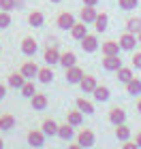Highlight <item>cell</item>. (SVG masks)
<instances>
[{
    "label": "cell",
    "instance_id": "83f0119b",
    "mask_svg": "<svg viewBox=\"0 0 141 149\" xmlns=\"http://www.w3.org/2000/svg\"><path fill=\"white\" fill-rule=\"evenodd\" d=\"M15 128V117L13 115H0V130H13Z\"/></svg>",
    "mask_w": 141,
    "mask_h": 149
},
{
    "label": "cell",
    "instance_id": "d6a6232c",
    "mask_svg": "<svg viewBox=\"0 0 141 149\" xmlns=\"http://www.w3.org/2000/svg\"><path fill=\"white\" fill-rule=\"evenodd\" d=\"M118 4L122 11H133V9H137L139 0H118Z\"/></svg>",
    "mask_w": 141,
    "mask_h": 149
},
{
    "label": "cell",
    "instance_id": "4fadbf2b",
    "mask_svg": "<svg viewBox=\"0 0 141 149\" xmlns=\"http://www.w3.org/2000/svg\"><path fill=\"white\" fill-rule=\"evenodd\" d=\"M96 15H98L96 9H94V6H88V4H83L81 13H79V17H81V22H83V24H94Z\"/></svg>",
    "mask_w": 141,
    "mask_h": 149
},
{
    "label": "cell",
    "instance_id": "7a4b0ae2",
    "mask_svg": "<svg viewBox=\"0 0 141 149\" xmlns=\"http://www.w3.org/2000/svg\"><path fill=\"white\" fill-rule=\"evenodd\" d=\"M86 77V72L79 68V66H71V68H66V83H71V85H79V81H81Z\"/></svg>",
    "mask_w": 141,
    "mask_h": 149
},
{
    "label": "cell",
    "instance_id": "7402d4cb",
    "mask_svg": "<svg viewBox=\"0 0 141 149\" xmlns=\"http://www.w3.org/2000/svg\"><path fill=\"white\" fill-rule=\"evenodd\" d=\"M92 94H94V100H98V102L109 100V87H105V85H96Z\"/></svg>",
    "mask_w": 141,
    "mask_h": 149
},
{
    "label": "cell",
    "instance_id": "ee69618b",
    "mask_svg": "<svg viewBox=\"0 0 141 149\" xmlns=\"http://www.w3.org/2000/svg\"><path fill=\"white\" fill-rule=\"evenodd\" d=\"M137 40H139V43H141V32H139V34H137Z\"/></svg>",
    "mask_w": 141,
    "mask_h": 149
},
{
    "label": "cell",
    "instance_id": "44dd1931",
    "mask_svg": "<svg viewBox=\"0 0 141 149\" xmlns=\"http://www.w3.org/2000/svg\"><path fill=\"white\" fill-rule=\"evenodd\" d=\"M28 24L32 26V28H41V26L45 24V17H43V13H41V11H32L30 15H28Z\"/></svg>",
    "mask_w": 141,
    "mask_h": 149
},
{
    "label": "cell",
    "instance_id": "8d00e7d4",
    "mask_svg": "<svg viewBox=\"0 0 141 149\" xmlns=\"http://www.w3.org/2000/svg\"><path fill=\"white\" fill-rule=\"evenodd\" d=\"M122 149H141L137 143H133V141H124V147Z\"/></svg>",
    "mask_w": 141,
    "mask_h": 149
},
{
    "label": "cell",
    "instance_id": "cb8c5ba5",
    "mask_svg": "<svg viewBox=\"0 0 141 149\" xmlns=\"http://www.w3.org/2000/svg\"><path fill=\"white\" fill-rule=\"evenodd\" d=\"M43 132H45V136H58V124L53 119H45L43 121Z\"/></svg>",
    "mask_w": 141,
    "mask_h": 149
},
{
    "label": "cell",
    "instance_id": "1f68e13d",
    "mask_svg": "<svg viewBox=\"0 0 141 149\" xmlns=\"http://www.w3.org/2000/svg\"><path fill=\"white\" fill-rule=\"evenodd\" d=\"M133 77H135V74H133V68H126V66H122V68L118 70V81H120V83H128Z\"/></svg>",
    "mask_w": 141,
    "mask_h": 149
},
{
    "label": "cell",
    "instance_id": "f1b7e54d",
    "mask_svg": "<svg viewBox=\"0 0 141 149\" xmlns=\"http://www.w3.org/2000/svg\"><path fill=\"white\" fill-rule=\"evenodd\" d=\"M116 139H118V141H128V139H130V128L126 126V124L116 126Z\"/></svg>",
    "mask_w": 141,
    "mask_h": 149
},
{
    "label": "cell",
    "instance_id": "30bf717a",
    "mask_svg": "<svg viewBox=\"0 0 141 149\" xmlns=\"http://www.w3.org/2000/svg\"><path fill=\"white\" fill-rule=\"evenodd\" d=\"M96 85H98V83H96V77H92V74H86V77L79 81V87H81L83 94H92Z\"/></svg>",
    "mask_w": 141,
    "mask_h": 149
},
{
    "label": "cell",
    "instance_id": "277c9868",
    "mask_svg": "<svg viewBox=\"0 0 141 149\" xmlns=\"http://www.w3.org/2000/svg\"><path fill=\"white\" fill-rule=\"evenodd\" d=\"M75 24H77L75 17H73V13H69V11L58 15V28H60V30H71Z\"/></svg>",
    "mask_w": 141,
    "mask_h": 149
},
{
    "label": "cell",
    "instance_id": "60d3db41",
    "mask_svg": "<svg viewBox=\"0 0 141 149\" xmlns=\"http://www.w3.org/2000/svg\"><path fill=\"white\" fill-rule=\"evenodd\" d=\"M135 143H137V145H139V147H141V132H139V134H137V139H135Z\"/></svg>",
    "mask_w": 141,
    "mask_h": 149
},
{
    "label": "cell",
    "instance_id": "6da1fadb",
    "mask_svg": "<svg viewBox=\"0 0 141 149\" xmlns=\"http://www.w3.org/2000/svg\"><path fill=\"white\" fill-rule=\"evenodd\" d=\"M118 43H120V49H124V51H133V49L137 47L139 40H137V34H133V32H124V34L120 36Z\"/></svg>",
    "mask_w": 141,
    "mask_h": 149
},
{
    "label": "cell",
    "instance_id": "74e56055",
    "mask_svg": "<svg viewBox=\"0 0 141 149\" xmlns=\"http://www.w3.org/2000/svg\"><path fill=\"white\" fill-rule=\"evenodd\" d=\"M4 96H6V87H4L2 83H0V100H2Z\"/></svg>",
    "mask_w": 141,
    "mask_h": 149
},
{
    "label": "cell",
    "instance_id": "484cf974",
    "mask_svg": "<svg viewBox=\"0 0 141 149\" xmlns=\"http://www.w3.org/2000/svg\"><path fill=\"white\" fill-rule=\"evenodd\" d=\"M126 92H128L130 96H139V94H141V81L137 77H133L128 83H126Z\"/></svg>",
    "mask_w": 141,
    "mask_h": 149
},
{
    "label": "cell",
    "instance_id": "9c48e42d",
    "mask_svg": "<svg viewBox=\"0 0 141 149\" xmlns=\"http://www.w3.org/2000/svg\"><path fill=\"white\" fill-rule=\"evenodd\" d=\"M36 49H39V45H36V40L32 36H26L22 40V53H24V56H34Z\"/></svg>",
    "mask_w": 141,
    "mask_h": 149
},
{
    "label": "cell",
    "instance_id": "ffe728a7",
    "mask_svg": "<svg viewBox=\"0 0 141 149\" xmlns=\"http://www.w3.org/2000/svg\"><path fill=\"white\" fill-rule=\"evenodd\" d=\"M26 81H28V79H26L22 72H13V74H9V85L15 87V90H22Z\"/></svg>",
    "mask_w": 141,
    "mask_h": 149
},
{
    "label": "cell",
    "instance_id": "52a82bcc",
    "mask_svg": "<svg viewBox=\"0 0 141 149\" xmlns=\"http://www.w3.org/2000/svg\"><path fill=\"white\" fill-rule=\"evenodd\" d=\"M43 58H45V64H47V66L60 64V51H58L53 45H49V47L45 49V56H43Z\"/></svg>",
    "mask_w": 141,
    "mask_h": 149
},
{
    "label": "cell",
    "instance_id": "5bb4252c",
    "mask_svg": "<svg viewBox=\"0 0 141 149\" xmlns=\"http://www.w3.org/2000/svg\"><path fill=\"white\" fill-rule=\"evenodd\" d=\"M19 72H22L26 79H34L36 74H39V66H36V62H24Z\"/></svg>",
    "mask_w": 141,
    "mask_h": 149
},
{
    "label": "cell",
    "instance_id": "bcb514c9",
    "mask_svg": "<svg viewBox=\"0 0 141 149\" xmlns=\"http://www.w3.org/2000/svg\"><path fill=\"white\" fill-rule=\"evenodd\" d=\"M0 51H2V47H0Z\"/></svg>",
    "mask_w": 141,
    "mask_h": 149
},
{
    "label": "cell",
    "instance_id": "b9f144b4",
    "mask_svg": "<svg viewBox=\"0 0 141 149\" xmlns=\"http://www.w3.org/2000/svg\"><path fill=\"white\" fill-rule=\"evenodd\" d=\"M137 111L141 113V98H139V102H137Z\"/></svg>",
    "mask_w": 141,
    "mask_h": 149
},
{
    "label": "cell",
    "instance_id": "8992f818",
    "mask_svg": "<svg viewBox=\"0 0 141 149\" xmlns=\"http://www.w3.org/2000/svg\"><path fill=\"white\" fill-rule=\"evenodd\" d=\"M103 68L118 72L120 68H122V60H120V56H105L103 58Z\"/></svg>",
    "mask_w": 141,
    "mask_h": 149
},
{
    "label": "cell",
    "instance_id": "f6af8a7d",
    "mask_svg": "<svg viewBox=\"0 0 141 149\" xmlns=\"http://www.w3.org/2000/svg\"><path fill=\"white\" fill-rule=\"evenodd\" d=\"M51 2H60V0H51Z\"/></svg>",
    "mask_w": 141,
    "mask_h": 149
},
{
    "label": "cell",
    "instance_id": "d590c367",
    "mask_svg": "<svg viewBox=\"0 0 141 149\" xmlns=\"http://www.w3.org/2000/svg\"><path fill=\"white\" fill-rule=\"evenodd\" d=\"M130 62H133V68H137V70H141V51H137L135 56L130 58Z\"/></svg>",
    "mask_w": 141,
    "mask_h": 149
},
{
    "label": "cell",
    "instance_id": "7c38bea8",
    "mask_svg": "<svg viewBox=\"0 0 141 149\" xmlns=\"http://www.w3.org/2000/svg\"><path fill=\"white\" fill-rule=\"evenodd\" d=\"M71 36L75 38V40H81L83 36H88V24H83V22H77V24L71 28Z\"/></svg>",
    "mask_w": 141,
    "mask_h": 149
},
{
    "label": "cell",
    "instance_id": "2e32d148",
    "mask_svg": "<svg viewBox=\"0 0 141 149\" xmlns=\"http://www.w3.org/2000/svg\"><path fill=\"white\" fill-rule=\"evenodd\" d=\"M75 64H77V56L73 51L60 53V66H62V68H71V66H75Z\"/></svg>",
    "mask_w": 141,
    "mask_h": 149
},
{
    "label": "cell",
    "instance_id": "ba28073f",
    "mask_svg": "<svg viewBox=\"0 0 141 149\" xmlns=\"http://www.w3.org/2000/svg\"><path fill=\"white\" fill-rule=\"evenodd\" d=\"M43 143H45V132L43 130L28 132V145L30 147H43Z\"/></svg>",
    "mask_w": 141,
    "mask_h": 149
},
{
    "label": "cell",
    "instance_id": "d6986e66",
    "mask_svg": "<svg viewBox=\"0 0 141 149\" xmlns=\"http://www.w3.org/2000/svg\"><path fill=\"white\" fill-rule=\"evenodd\" d=\"M58 136L62 141H71L73 136H75V130H73V126L69 124V121L62 124V126H58Z\"/></svg>",
    "mask_w": 141,
    "mask_h": 149
},
{
    "label": "cell",
    "instance_id": "d4e9b609",
    "mask_svg": "<svg viewBox=\"0 0 141 149\" xmlns=\"http://www.w3.org/2000/svg\"><path fill=\"white\" fill-rule=\"evenodd\" d=\"M66 121H69V124L75 128V126H81V121H83V113L81 111H69V115H66Z\"/></svg>",
    "mask_w": 141,
    "mask_h": 149
},
{
    "label": "cell",
    "instance_id": "f35d334b",
    "mask_svg": "<svg viewBox=\"0 0 141 149\" xmlns=\"http://www.w3.org/2000/svg\"><path fill=\"white\" fill-rule=\"evenodd\" d=\"M83 4H88V6H96V4H98V0H83Z\"/></svg>",
    "mask_w": 141,
    "mask_h": 149
},
{
    "label": "cell",
    "instance_id": "3957f363",
    "mask_svg": "<svg viewBox=\"0 0 141 149\" xmlns=\"http://www.w3.org/2000/svg\"><path fill=\"white\" fill-rule=\"evenodd\" d=\"M79 45H81V49L86 51V53H94V51H96L98 49V38L96 36H94V34H88V36H83L81 40H79Z\"/></svg>",
    "mask_w": 141,
    "mask_h": 149
},
{
    "label": "cell",
    "instance_id": "7bdbcfd3",
    "mask_svg": "<svg viewBox=\"0 0 141 149\" xmlns=\"http://www.w3.org/2000/svg\"><path fill=\"white\" fill-rule=\"evenodd\" d=\"M2 147H4V141H2V139H0V149H2Z\"/></svg>",
    "mask_w": 141,
    "mask_h": 149
},
{
    "label": "cell",
    "instance_id": "8fae6325",
    "mask_svg": "<svg viewBox=\"0 0 141 149\" xmlns=\"http://www.w3.org/2000/svg\"><path fill=\"white\" fill-rule=\"evenodd\" d=\"M109 121H111L113 126L124 124V121H126V111H124V109H120V107L111 109V111H109Z\"/></svg>",
    "mask_w": 141,
    "mask_h": 149
},
{
    "label": "cell",
    "instance_id": "4dcf8cb0",
    "mask_svg": "<svg viewBox=\"0 0 141 149\" xmlns=\"http://www.w3.org/2000/svg\"><path fill=\"white\" fill-rule=\"evenodd\" d=\"M19 92H22V96H24V98H32V96H34V94H36L34 81H32V79H28V81H26V83H24V87H22V90H19Z\"/></svg>",
    "mask_w": 141,
    "mask_h": 149
},
{
    "label": "cell",
    "instance_id": "603a6c76",
    "mask_svg": "<svg viewBox=\"0 0 141 149\" xmlns=\"http://www.w3.org/2000/svg\"><path fill=\"white\" fill-rule=\"evenodd\" d=\"M36 79L41 81V83H51V81H53V70H51V66L39 68V74H36Z\"/></svg>",
    "mask_w": 141,
    "mask_h": 149
},
{
    "label": "cell",
    "instance_id": "e0dca14e",
    "mask_svg": "<svg viewBox=\"0 0 141 149\" xmlns=\"http://www.w3.org/2000/svg\"><path fill=\"white\" fill-rule=\"evenodd\" d=\"M103 56H120V43L118 40H105L103 43Z\"/></svg>",
    "mask_w": 141,
    "mask_h": 149
},
{
    "label": "cell",
    "instance_id": "5b68a950",
    "mask_svg": "<svg viewBox=\"0 0 141 149\" xmlns=\"http://www.w3.org/2000/svg\"><path fill=\"white\" fill-rule=\"evenodd\" d=\"M94 141H96V136H94V132H92V130H88V128L77 134V143L81 145L83 149H86V147H92V145H94Z\"/></svg>",
    "mask_w": 141,
    "mask_h": 149
},
{
    "label": "cell",
    "instance_id": "836d02e7",
    "mask_svg": "<svg viewBox=\"0 0 141 149\" xmlns=\"http://www.w3.org/2000/svg\"><path fill=\"white\" fill-rule=\"evenodd\" d=\"M11 26V13L9 11H0V28H9Z\"/></svg>",
    "mask_w": 141,
    "mask_h": 149
},
{
    "label": "cell",
    "instance_id": "9a60e30c",
    "mask_svg": "<svg viewBox=\"0 0 141 149\" xmlns=\"http://www.w3.org/2000/svg\"><path fill=\"white\" fill-rule=\"evenodd\" d=\"M47 102H49L47 96H45V94H39V92L30 98V104H32V109H34V111H43L45 107H47Z\"/></svg>",
    "mask_w": 141,
    "mask_h": 149
},
{
    "label": "cell",
    "instance_id": "4316f807",
    "mask_svg": "<svg viewBox=\"0 0 141 149\" xmlns=\"http://www.w3.org/2000/svg\"><path fill=\"white\" fill-rule=\"evenodd\" d=\"M77 109L81 111V113H86V115H92L94 113V104L90 102V100H86V98H77Z\"/></svg>",
    "mask_w": 141,
    "mask_h": 149
},
{
    "label": "cell",
    "instance_id": "ab89813d",
    "mask_svg": "<svg viewBox=\"0 0 141 149\" xmlns=\"http://www.w3.org/2000/svg\"><path fill=\"white\" fill-rule=\"evenodd\" d=\"M69 149H83V147L79 145V143H75V145H69Z\"/></svg>",
    "mask_w": 141,
    "mask_h": 149
},
{
    "label": "cell",
    "instance_id": "e575fe53",
    "mask_svg": "<svg viewBox=\"0 0 141 149\" xmlns=\"http://www.w3.org/2000/svg\"><path fill=\"white\" fill-rule=\"evenodd\" d=\"M17 9V0H0V11H13Z\"/></svg>",
    "mask_w": 141,
    "mask_h": 149
},
{
    "label": "cell",
    "instance_id": "f546056e",
    "mask_svg": "<svg viewBox=\"0 0 141 149\" xmlns=\"http://www.w3.org/2000/svg\"><path fill=\"white\" fill-rule=\"evenodd\" d=\"M126 32L139 34V32H141V17H130L128 22H126Z\"/></svg>",
    "mask_w": 141,
    "mask_h": 149
},
{
    "label": "cell",
    "instance_id": "ac0fdd59",
    "mask_svg": "<svg viewBox=\"0 0 141 149\" xmlns=\"http://www.w3.org/2000/svg\"><path fill=\"white\" fill-rule=\"evenodd\" d=\"M107 26H109V17H107V13H98L96 19H94V30L100 34V32L107 30Z\"/></svg>",
    "mask_w": 141,
    "mask_h": 149
}]
</instances>
